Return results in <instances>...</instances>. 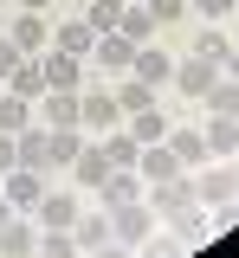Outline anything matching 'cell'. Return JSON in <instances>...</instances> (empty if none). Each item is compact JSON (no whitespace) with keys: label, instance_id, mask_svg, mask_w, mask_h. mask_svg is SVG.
<instances>
[{"label":"cell","instance_id":"obj_1","mask_svg":"<svg viewBox=\"0 0 239 258\" xmlns=\"http://www.w3.org/2000/svg\"><path fill=\"white\" fill-rule=\"evenodd\" d=\"M188 181H194V200H201V207H213V200H233V194H239V168H226V161L207 155Z\"/></svg>","mask_w":239,"mask_h":258},{"label":"cell","instance_id":"obj_2","mask_svg":"<svg viewBox=\"0 0 239 258\" xmlns=\"http://www.w3.org/2000/svg\"><path fill=\"white\" fill-rule=\"evenodd\" d=\"M155 232V213H149V200H130V207H110V239L116 245H130L136 252L142 239Z\"/></svg>","mask_w":239,"mask_h":258},{"label":"cell","instance_id":"obj_3","mask_svg":"<svg viewBox=\"0 0 239 258\" xmlns=\"http://www.w3.org/2000/svg\"><path fill=\"white\" fill-rule=\"evenodd\" d=\"M7 39H13L26 58H39V52L52 45V20H45V13H33V7H20V13L7 20Z\"/></svg>","mask_w":239,"mask_h":258},{"label":"cell","instance_id":"obj_4","mask_svg":"<svg viewBox=\"0 0 239 258\" xmlns=\"http://www.w3.org/2000/svg\"><path fill=\"white\" fill-rule=\"evenodd\" d=\"M142 200H149V213H155V220H174V213H188V207H194V181H188V174L155 181V187H142Z\"/></svg>","mask_w":239,"mask_h":258},{"label":"cell","instance_id":"obj_5","mask_svg":"<svg viewBox=\"0 0 239 258\" xmlns=\"http://www.w3.org/2000/svg\"><path fill=\"white\" fill-rule=\"evenodd\" d=\"M213 78H220V64L201 58V52H188V58H174V78H168V84H174L181 97H194V103H201V97L213 91Z\"/></svg>","mask_w":239,"mask_h":258},{"label":"cell","instance_id":"obj_6","mask_svg":"<svg viewBox=\"0 0 239 258\" xmlns=\"http://www.w3.org/2000/svg\"><path fill=\"white\" fill-rule=\"evenodd\" d=\"M33 213H39V232H71L84 207H78V194H71V187H45V200H39Z\"/></svg>","mask_w":239,"mask_h":258},{"label":"cell","instance_id":"obj_7","mask_svg":"<svg viewBox=\"0 0 239 258\" xmlns=\"http://www.w3.org/2000/svg\"><path fill=\"white\" fill-rule=\"evenodd\" d=\"M78 103H84V129H97V136H110V129H123V110H116V91H103V84H91V91H78Z\"/></svg>","mask_w":239,"mask_h":258},{"label":"cell","instance_id":"obj_8","mask_svg":"<svg viewBox=\"0 0 239 258\" xmlns=\"http://www.w3.org/2000/svg\"><path fill=\"white\" fill-rule=\"evenodd\" d=\"M39 64H45V91H84V58H71V52H58V45H45Z\"/></svg>","mask_w":239,"mask_h":258},{"label":"cell","instance_id":"obj_9","mask_svg":"<svg viewBox=\"0 0 239 258\" xmlns=\"http://www.w3.org/2000/svg\"><path fill=\"white\" fill-rule=\"evenodd\" d=\"M13 149H20V168H33V174L52 181V129H45V123L20 129V136H13Z\"/></svg>","mask_w":239,"mask_h":258},{"label":"cell","instance_id":"obj_10","mask_svg":"<svg viewBox=\"0 0 239 258\" xmlns=\"http://www.w3.org/2000/svg\"><path fill=\"white\" fill-rule=\"evenodd\" d=\"M33 110L45 116V129H84V103H78V91H45Z\"/></svg>","mask_w":239,"mask_h":258},{"label":"cell","instance_id":"obj_11","mask_svg":"<svg viewBox=\"0 0 239 258\" xmlns=\"http://www.w3.org/2000/svg\"><path fill=\"white\" fill-rule=\"evenodd\" d=\"M0 181H7V194H0V200H7L13 213H26V207H39V200H45V174H33V168H7Z\"/></svg>","mask_w":239,"mask_h":258},{"label":"cell","instance_id":"obj_12","mask_svg":"<svg viewBox=\"0 0 239 258\" xmlns=\"http://www.w3.org/2000/svg\"><path fill=\"white\" fill-rule=\"evenodd\" d=\"M52 45L71 52V58H91V52H97V32H91L84 13H78V20H52Z\"/></svg>","mask_w":239,"mask_h":258},{"label":"cell","instance_id":"obj_13","mask_svg":"<svg viewBox=\"0 0 239 258\" xmlns=\"http://www.w3.org/2000/svg\"><path fill=\"white\" fill-rule=\"evenodd\" d=\"M136 174H142V187H155V181H174V174H188V168L168 155V142H149L136 155Z\"/></svg>","mask_w":239,"mask_h":258},{"label":"cell","instance_id":"obj_14","mask_svg":"<svg viewBox=\"0 0 239 258\" xmlns=\"http://www.w3.org/2000/svg\"><path fill=\"white\" fill-rule=\"evenodd\" d=\"M130 78H142V84H155V91H162V84L174 78V58L162 52V45H136V58H130Z\"/></svg>","mask_w":239,"mask_h":258},{"label":"cell","instance_id":"obj_15","mask_svg":"<svg viewBox=\"0 0 239 258\" xmlns=\"http://www.w3.org/2000/svg\"><path fill=\"white\" fill-rule=\"evenodd\" d=\"M97 200H103V207H130V200H142V174H136V168H110L103 187H97Z\"/></svg>","mask_w":239,"mask_h":258},{"label":"cell","instance_id":"obj_16","mask_svg":"<svg viewBox=\"0 0 239 258\" xmlns=\"http://www.w3.org/2000/svg\"><path fill=\"white\" fill-rule=\"evenodd\" d=\"M39 252V226H26L20 213L0 226V258H33Z\"/></svg>","mask_w":239,"mask_h":258},{"label":"cell","instance_id":"obj_17","mask_svg":"<svg viewBox=\"0 0 239 258\" xmlns=\"http://www.w3.org/2000/svg\"><path fill=\"white\" fill-rule=\"evenodd\" d=\"M162 142H168V155L181 161L188 174H194V168H201V161H207V136H201V129H168Z\"/></svg>","mask_w":239,"mask_h":258},{"label":"cell","instance_id":"obj_18","mask_svg":"<svg viewBox=\"0 0 239 258\" xmlns=\"http://www.w3.org/2000/svg\"><path fill=\"white\" fill-rule=\"evenodd\" d=\"M201 136H207V155H239V116H213L207 110Z\"/></svg>","mask_w":239,"mask_h":258},{"label":"cell","instance_id":"obj_19","mask_svg":"<svg viewBox=\"0 0 239 258\" xmlns=\"http://www.w3.org/2000/svg\"><path fill=\"white\" fill-rule=\"evenodd\" d=\"M91 58L103 64V71H130V58H136V39H123V32H97V52Z\"/></svg>","mask_w":239,"mask_h":258},{"label":"cell","instance_id":"obj_20","mask_svg":"<svg viewBox=\"0 0 239 258\" xmlns=\"http://www.w3.org/2000/svg\"><path fill=\"white\" fill-rule=\"evenodd\" d=\"M116 110H123V123L142 116V110H155V84H142V78H116Z\"/></svg>","mask_w":239,"mask_h":258},{"label":"cell","instance_id":"obj_21","mask_svg":"<svg viewBox=\"0 0 239 258\" xmlns=\"http://www.w3.org/2000/svg\"><path fill=\"white\" fill-rule=\"evenodd\" d=\"M71 174H78V187H103V174H110L103 142H84V149H78V161H71Z\"/></svg>","mask_w":239,"mask_h":258},{"label":"cell","instance_id":"obj_22","mask_svg":"<svg viewBox=\"0 0 239 258\" xmlns=\"http://www.w3.org/2000/svg\"><path fill=\"white\" fill-rule=\"evenodd\" d=\"M71 239H78V252H97L103 239H110V207H97V213H78Z\"/></svg>","mask_w":239,"mask_h":258},{"label":"cell","instance_id":"obj_23","mask_svg":"<svg viewBox=\"0 0 239 258\" xmlns=\"http://www.w3.org/2000/svg\"><path fill=\"white\" fill-rule=\"evenodd\" d=\"M7 91L39 103V97H45V64H39V58H20V64H13V78H7Z\"/></svg>","mask_w":239,"mask_h":258},{"label":"cell","instance_id":"obj_24","mask_svg":"<svg viewBox=\"0 0 239 258\" xmlns=\"http://www.w3.org/2000/svg\"><path fill=\"white\" fill-rule=\"evenodd\" d=\"M20 129H33V97L0 91V136H20Z\"/></svg>","mask_w":239,"mask_h":258},{"label":"cell","instance_id":"obj_25","mask_svg":"<svg viewBox=\"0 0 239 258\" xmlns=\"http://www.w3.org/2000/svg\"><path fill=\"white\" fill-rule=\"evenodd\" d=\"M116 32H123V39H136V45H149V32H155V13H149L142 0H123V20H116Z\"/></svg>","mask_w":239,"mask_h":258},{"label":"cell","instance_id":"obj_26","mask_svg":"<svg viewBox=\"0 0 239 258\" xmlns=\"http://www.w3.org/2000/svg\"><path fill=\"white\" fill-rule=\"evenodd\" d=\"M103 142V155H110V168H136V155H142V142L130 136V129H110V136H97Z\"/></svg>","mask_w":239,"mask_h":258},{"label":"cell","instance_id":"obj_27","mask_svg":"<svg viewBox=\"0 0 239 258\" xmlns=\"http://www.w3.org/2000/svg\"><path fill=\"white\" fill-rule=\"evenodd\" d=\"M207 110H213V116H239V84L233 78H226V71H220V78H213V91L201 97Z\"/></svg>","mask_w":239,"mask_h":258},{"label":"cell","instance_id":"obj_28","mask_svg":"<svg viewBox=\"0 0 239 258\" xmlns=\"http://www.w3.org/2000/svg\"><path fill=\"white\" fill-rule=\"evenodd\" d=\"M168 232H181V245H201V239H207V207L194 200L188 213H174V220H168Z\"/></svg>","mask_w":239,"mask_h":258},{"label":"cell","instance_id":"obj_29","mask_svg":"<svg viewBox=\"0 0 239 258\" xmlns=\"http://www.w3.org/2000/svg\"><path fill=\"white\" fill-rule=\"evenodd\" d=\"M194 52H201V58H213V64H220V58H226V52H233V39H226V32H220V26H207V20H201V26H194Z\"/></svg>","mask_w":239,"mask_h":258},{"label":"cell","instance_id":"obj_30","mask_svg":"<svg viewBox=\"0 0 239 258\" xmlns=\"http://www.w3.org/2000/svg\"><path fill=\"white\" fill-rule=\"evenodd\" d=\"M123 129H130L142 149H149V142H162V136H168V116H162V110H142V116H130Z\"/></svg>","mask_w":239,"mask_h":258},{"label":"cell","instance_id":"obj_31","mask_svg":"<svg viewBox=\"0 0 239 258\" xmlns=\"http://www.w3.org/2000/svg\"><path fill=\"white\" fill-rule=\"evenodd\" d=\"M84 20H91V32H116V20H123V0H84Z\"/></svg>","mask_w":239,"mask_h":258},{"label":"cell","instance_id":"obj_32","mask_svg":"<svg viewBox=\"0 0 239 258\" xmlns=\"http://www.w3.org/2000/svg\"><path fill=\"white\" fill-rule=\"evenodd\" d=\"M78 149H84V136H78V129H52V168H71Z\"/></svg>","mask_w":239,"mask_h":258},{"label":"cell","instance_id":"obj_33","mask_svg":"<svg viewBox=\"0 0 239 258\" xmlns=\"http://www.w3.org/2000/svg\"><path fill=\"white\" fill-rule=\"evenodd\" d=\"M33 258H78V239H71V232H39Z\"/></svg>","mask_w":239,"mask_h":258},{"label":"cell","instance_id":"obj_34","mask_svg":"<svg viewBox=\"0 0 239 258\" xmlns=\"http://www.w3.org/2000/svg\"><path fill=\"white\" fill-rule=\"evenodd\" d=\"M239 226V194L233 200H213V213H207V232H233Z\"/></svg>","mask_w":239,"mask_h":258},{"label":"cell","instance_id":"obj_35","mask_svg":"<svg viewBox=\"0 0 239 258\" xmlns=\"http://www.w3.org/2000/svg\"><path fill=\"white\" fill-rule=\"evenodd\" d=\"M233 7H239V0H188V13H201L207 26H220V20H233Z\"/></svg>","mask_w":239,"mask_h":258},{"label":"cell","instance_id":"obj_36","mask_svg":"<svg viewBox=\"0 0 239 258\" xmlns=\"http://www.w3.org/2000/svg\"><path fill=\"white\" fill-rule=\"evenodd\" d=\"M149 13H155V26H174L181 13H188V0H142Z\"/></svg>","mask_w":239,"mask_h":258},{"label":"cell","instance_id":"obj_37","mask_svg":"<svg viewBox=\"0 0 239 258\" xmlns=\"http://www.w3.org/2000/svg\"><path fill=\"white\" fill-rule=\"evenodd\" d=\"M26 58V52H20V45H13V39H7V26H0V91H7V78H13V64Z\"/></svg>","mask_w":239,"mask_h":258},{"label":"cell","instance_id":"obj_38","mask_svg":"<svg viewBox=\"0 0 239 258\" xmlns=\"http://www.w3.org/2000/svg\"><path fill=\"white\" fill-rule=\"evenodd\" d=\"M7 168H20V149H13V136H0V174Z\"/></svg>","mask_w":239,"mask_h":258},{"label":"cell","instance_id":"obj_39","mask_svg":"<svg viewBox=\"0 0 239 258\" xmlns=\"http://www.w3.org/2000/svg\"><path fill=\"white\" fill-rule=\"evenodd\" d=\"M91 258H136V252H130V245H116V239H103V245H97Z\"/></svg>","mask_w":239,"mask_h":258},{"label":"cell","instance_id":"obj_40","mask_svg":"<svg viewBox=\"0 0 239 258\" xmlns=\"http://www.w3.org/2000/svg\"><path fill=\"white\" fill-rule=\"evenodd\" d=\"M220 71H226V78H233V84H239V45H233V52H226V58H220Z\"/></svg>","mask_w":239,"mask_h":258},{"label":"cell","instance_id":"obj_41","mask_svg":"<svg viewBox=\"0 0 239 258\" xmlns=\"http://www.w3.org/2000/svg\"><path fill=\"white\" fill-rule=\"evenodd\" d=\"M20 7H33V13H52V0H20Z\"/></svg>","mask_w":239,"mask_h":258},{"label":"cell","instance_id":"obj_42","mask_svg":"<svg viewBox=\"0 0 239 258\" xmlns=\"http://www.w3.org/2000/svg\"><path fill=\"white\" fill-rule=\"evenodd\" d=\"M7 220H13V207H7V200H0V226H7Z\"/></svg>","mask_w":239,"mask_h":258},{"label":"cell","instance_id":"obj_43","mask_svg":"<svg viewBox=\"0 0 239 258\" xmlns=\"http://www.w3.org/2000/svg\"><path fill=\"white\" fill-rule=\"evenodd\" d=\"M233 20H239V7H233Z\"/></svg>","mask_w":239,"mask_h":258}]
</instances>
